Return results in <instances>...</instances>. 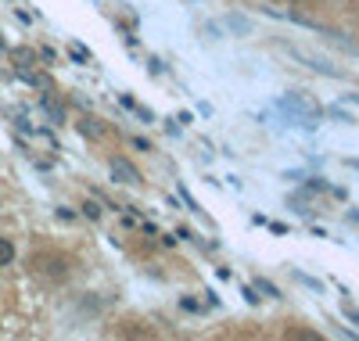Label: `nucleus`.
Segmentation results:
<instances>
[{
    "instance_id": "ddd939ff",
    "label": "nucleus",
    "mask_w": 359,
    "mask_h": 341,
    "mask_svg": "<svg viewBox=\"0 0 359 341\" xmlns=\"http://www.w3.org/2000/svg\"><path fill=\"white\" fill-rule=\"evenodd\" d=\"M57 220L69 223V220H76V212H72V208H57Z\"/></svg>"
},
{
    "instance_id": "20e7f679",
    "label": "nucleus",
    "mask_w": 359,
    "mask_h": 341,
    "mask_svg": "<svg viewBox=\"0 0 359 341\" xmlns=\"http://www.w3.org/2000/svg\"><path fill=\"white\" fill-rule=\"evenodd\" d=\"M15 262V241L11 237H0V269Z\"/></svg>"
},
{
    "instance_id": "f8f14e48",
    "label": "nucleus",
    "mask_w": 359,
    "mask_h": 341,
    "mask_svg": "<svg viewBox=\"0 0 359 341\" xmlns=\"http://www.w3.org/2000/svg\"><path fill=\"white\" fill-rule=\"evenodd\" d=\"M180 198H184V201L191 205V212H201V208H198V201L191 198V191H187V187H180Z\"/></svg>"
},
{
    "instance_id": "0eeeda50",
    "label": "nucleus",
    "mask_w": 359,
    "mask_h": 341,
    "mask_svg": "<svg viewBox=\"0 0 359 341\" xmlns=\"http://www.w3.org/2000/svg\"><path fill=\"white\" fill-rule=\"evenodd\" d=\"M83 215H86V220H101V215H104V205L101 201H94V198H90V201H83Z\"/></svg>"
},
{
    "instance_id": "4468645a",
    "label": "nucleus",
    "mask_w": 359,
    "mask_h": 341,
    "mask_svg": "<svg viewBox=\"0 0 359 341\" xmlns=\"http://www.w3.org/2000/svg\"><path fill=\"white\" fill-rule=\"evenodd\" d=\"M133 147H137V151H151V144H147L144 137H133Z\"/></svg>"
},
{
    "instance_id": "9d476101",
    "label": "nucleus",
    "mask_w": 359,
    "mask_h": 341,
    "mask_svg": "<svg viewBox=\"0 0 359 341\" xmlns=\"http://www.w3.org/2000/svg\"><path fill=\"white\" fill-rule=\"evenodd\" d=\"M226 25L233 29V33H248V29H252V25H248V18H241V15H230V18H226Z\"/></svg>"
},
{
    "instance_id": "dca6fc26",
    "label": "nucleus",
    "mask_w": 359,
    "mask_h": 341,
    "mask_svg": "<svg viewBox=\"0 0 359 341\" xmlns=\"http://www.w3.org/2000/svg\"><path fill=\"white\" fill-rule=\"evenodd\" d=\"M348 101H352V105H359V94H348Z\"/></svg>"
},
{
    "instance_id": "423d86ee",
    "label": "nucleus",
    "mask_w": 359,
    "mask_h": 341,
    "mask_svg": "<svg viewBox=\"0 0 359 341\" xmlns=\"http://www.w3.org/2000/svg\"><path fill=\"white\" fill-rule=\"evenodd\" d=\"M118 101H123V108H130V112H137V115H140V122H155V115H151V112H147V108H140V105H137L133 98H126V94H123V98H118Z\"/></svg>"
},
{
    "instance_id": "6e6552de",
    "label": "nucleus",
    "mask_w": 359,
    "mask_h": 341,
    "mask_svg": "<svg viewBox=\"0 0 359 341\" xmlns=\"http://www.w3.org/2000/svg\"><path fill=\"white\" fill-rule=\"evenodd\" d=\"M302 183H306V191H313V194H327V191H334L331 183H323L320 176H306Z\"/></svg>"
},
{
    "instance_id": "9b49d317",
    "label": "nucleus",
    "mask_w": 359,
    "mask_h": 341,
    "mask_svg": "<svg viewBox=\"0 0 359 341\" xmlns=\"http://www.w3.org/2000/svg\"><path fill=\"white\" fill-rule=\"evenodd\" d=\"M69 54H72V61H83V65L90 61V51H86V47H79V44H72V47H69Z\"/></svg>"
},
{
    "instance_id": "39448f33",
    "label": "nucleus",
    "mask_w": 359,
    "mask_h": 341,
    "mask_svg": "<svg viewBox=\"0 0 359 341\" xmlns=\"http://www.w3.org/2000/svg\"><path fill=\"white\" fill-rule=\"evenodd\" d=\"M33 65H36V54L29 47H18L15 51V69H33Z\"/></svg>"
},
{
    "instance_id": "1a4fd4ad",
    "label": "nucleus",
    "mask_w": 359,
    "mask_h": 341,
    "mask_svg": "<svg viewBox=\"0 0 359 341\" xmlns=\"http://www.w3.org/2000/svg\"><path fill=\"white\" fill-rule=\"evenodd\" d=\"M255 288H259L262 295H269V298H280V291H277V284H273V281H266V276H259V281H255Z\"/></svg>"
},
{
    "instance_id": "f03ea898",
    "label": "nucleus",
    "mask_w": 359,
    "mask_h": 341,
    "mask_svg": "<svg viewBox=\"0 0 359 341\" xmlns=\"http://www.w3.org/2000/svg\"><path fill=\"white\" fill-rule=\"evenodd\" d=\"M40 108L47 112V119L54 122V126H65V108H62V105H57V101H54L50 94H47L43 101H40Z\"/></svg>"
},
{
    "instance_id": "f257e3e1",
    "label": "nucleus",
    "mask_w": 359,
    "mask_h": 341,
    "mask_svg": "<svg viewBox=\"0 0 359 341\" xmlns=\"http://www.w3.org/2000/svg\"><path fill=\"white\" fill-rule=\"evenodd\" d=\"M108 173H111L115 183H140V173H137L133 162H126V159H111V162H108Z\"/></svg>"
},
{
    "instance_id": "7ed1b4c3",
    "label": "nucleus",
    "mask_w": 359,
    "mask_h": 341,
    "mask_svg": "<svg viewBox=\"0 0 359 341\" xmlns=\"http://www.w3.org/2000/svg\"><path fill=\"white\" fill-rule=\"evenodd\" d=\"M76 126H79V133H83V137H90V140H101V137H104V126H97L94 119H79Z\"/></svg>"
},
{
    "instance_id": "2eb2a0df",
    "label": "nucleus",
    "mask_w": 359,
    "mask_h": 341,
    "mask_svg": "<svg viewBox=\"0 0 359 341\" xmlns=\"http://www.w3.org/2000/svg\"><path fill=\"white\" fill-rule=\"evenodd\" d=\"M241 295H245V302H252V305H255V302H259V295H255V288H245V291H241Z\"/></svg>"
}]
</instances>
